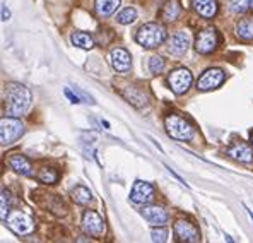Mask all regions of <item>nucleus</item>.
I'll list each match as a JSON object with an SVG mask.
<instances>
[{
	"label": "nucleus",
	"instance_id": "obj_4",
	"mask_svg": "<svg viewBox=\"0 0 253 243\" xmlns=\"http://www.w3.org/2000/svg\"><path fill=\"white\" fill-rule=\"evenodd\" d=\"M24 134V125L17 117H3L0 120V142L2 146H10Z\"/></svg>",
	"mask_w": 253,
	"mask_h": 243
},
{
	"label": "nucleus",
	"instance_id": "obj_23",
	"mask_svg": "<svg viewBox=\"0 0 253 243\" xmlns=\"http://www.w3.org/2000/svg\"><path fill=\"white\" fill-rule=\"evenodd\" d=\"M236 35L245 41H252L253 40V19H243L238 22Z\"/></svg>",
	"mask_w": 253,
	"mask_h": 243
},
{
	"label": "nucleus",
	"instance_id": "obj_7",
	"mask_svg": "<svg viewBox=\"0 0 253 243\" xmlns=\"http://www.w3.org/2000/svg\"><path fill=\"white\" fill-rule=\"evenodd\" d=\"M219 45V35L217 31H215L214 28H207L204 29V31L199 33V36H197V41H195V50L199 51V53H212V51L217 48Z\"/></svg>",
	"mask_w": 253,
	"mask_h": 243
},
{
	"label": "nucleus",
	"instance_id": "obj_2",
	"mask_svg": "<svg viewBox=\"0 0 253 243\" xmlns=\"http://www.w3.org/2000/svg\"><path fill=\"white\" fill-rule=\"evenodd\" d=\"M166 40V28L159 22H147L140 26L135 35V41L144 48H158Z\"/></svg>",
	"mask_w": 253,
	"mask_h": 243
},
{
	"label": "nucleus",
	"instance_id": "obj_16",
	"mask_svg": "<svg viewBox=\"0 0 253 243\" xmlns=\"http://www.w3.org/2000/svg\"><path fill=\"white\" fill-rule=\"evenodd\" d=\"M192 5L206 19H212L217 14V2L215 0H192Z\"/></svg>",
	"mask_w": 253,
	"mask_h": 243
},
{
	"label": "nucleus",
	"instance_id": "obj_18",
	"mask_svg": "<svg viewBox=\"0 0 253 243\" xmlns=\"http://www.w3.org/2000/svg\"><path fill=\"white\" fill-rule=\"evenodd\" d=\"M120 7V0H96L94 9L98 12V16L108 17Z\"/></svg>",
	"mask_w": 253,
	"mask_h": 243
},
{
	"label": "nucleus",
	"instance_id": "obj_9",
	"mask_svg": "<svg viewBox=\"0 0 253 243\" xmlns=\"http://www.w3.org/2000/svg\"><path fill=\"white\" fill-rule=\"evenodd\" d=\"M224 81V72L221 69H207L197 81V89L199 91H212L219 88Z\"/></svg>",
	"mask_w": 253,
	"mask_h": 243
},
{
	"label": "nucleus",
	"instance_id": "obj_31",
	"mask_svg": "<svg viewBox=\"0 0 253 243\" xmlns=\"http://www.w3.org/2000/svg\"><path fill=\"white\" fill-rule=\"evenodd\" d=\"M74 91H76L77 95L81 96V99H84L85 103H91V104H94V99H92L91 96H87V95H85V93L83 91V89H79V88H74Z\"/></svg>",
	"mask_w": 253,
	"mask_h": 243
},
{
	"label": "nucleus",
	"instance_id": "obj_26",
	"mask_svg": "<svg viewBox=\"0 0 253 243\" xmlns=\"http://www.w3.org/2000/svg\"><path fill=\"white\" fill-rule=\"evenodd\" d=\"M229 9L234 14H245L250 9V0H229Z\"/></svg>",
	"mask_w": 253,
	"mask_h": 243
},
{
	"label": "nucleus",
	"instance_id": "obj_32",
	"mask_svg": "<svg viewBox=\"0 0 253 243\" xmlns=\"http://www.w3.org/2000/svg\"><path fill=\"white\" fill-rule=\"evenodd\" d=\"M9 19H10V10H9V7H7L5 3H2V21L7 22Z\"/></svg>",
	"mask_w": 253,
	"mask_h": 243
},
{
	"label": "nucleus",
	"instance_id": "obj_30",
	"mask_svg": "<svg viewBox=\"0 0 253 243\" xmlns=\"http://www.w3.org/2000/svg\"><path fill=\"white\" fill-rule=\"evenodd\" d=\"M65 96H67V98H69V99H70V103H76V104H79L81 101H83V99H81V96H79V95H77V93H76V95H74V93H72V91H70V89H69V88H67V89H65Z\"/></svg>",
	"mask_w": 253,
	"mask_h": 243
},
{
	"label": "nucleus",
	"instance_id": "obj_6",
	"mask_svg": "<svg viewBox=\"0 0 253 243\" xmlns=\"http://www.w3.org/2000/svg\"><path fill=\"white\" fill-rule=\"evenodd\" d=\"M192 72L188 69H185V67H178L168 76L169 89L174 95H185L190 89V86H192Z\"/></svg>",
	"mask_w": 253,
	"mask_h": 243
},
{
	"label": "nucleus",
	"instance_id": "obj_21",
	"mask_svg": "<svg viewBox=\"0 0 253 243\" xmlns=\"http://www.w3.org/2000/svg\"><path fill=\"white\" fill-rule=\"evenodd\" d=\"M180 12H181L180 3H178L176 0H168V2L165 3V7H163L161 16H163V19H165V21L171 22V21L178 19V16H180Z\"/></svg>",
	"mask_w": 253,
	"mask_h": 243
},
{
	"label": "nucleus",
	"instance_id": "obj_8",
	"mask_svg": "<svg viewBox=\"0 0 253 243\" xmlns=\"http://www.w3.org/2000/svg\"><path fill=\"white\" fill-rule=\"evenodd\" d=\"M83 230L87 235H91V237L99 238L105 235L106 226H105L103 218L96 211H85L83 216Z\"/></svg>",
	"mask_w": 253,
	"mask_h": 243
},
{
	"label": "nucleus",
	"instance_id": "obj_17",
	"mask_svg": "<svg viewBox=\"0 0 253 243\" xmlns=\"http://www.w3.org/2000/svg\"><path fill=\"white\" fill-rule=\"evenodd\" d=\"M9 164L10 168H12L16 173L19 175H24V177H29V175H33V166L31 163L28 161V159L24 158V156L21 154H12L9 158Z\"/></svg>",
	"mask_w": 253,
	"mask_h": 243
},
{
	"label": "nucleus",
	"instance_id": "obj_15",
	"mask_svg": "<svg viewBox=\"0 0 253 243\" xmlns=\"http://www.w3.org/2000/svg\"><path fill=\"white\" fill-rule=\"evenodd\" d=\"M228 154L231 156L233 159L241 163H252L253 161V149L245 142H236L231 147L228 149Z\"/></svg>",
	"mask_w": 253,
	"mask_h": 243
},
{
	"label": "nucleus",
	"instance_id": "obj_29",
	"mask_svg": "<svg viewBox=\"0 0 253 243\" xmlns=\"http://www.w3.org/2000/svg\"><path fill=\"white\" fill-rule=\"evenodd\" d=\"M151 238H152V242L165 243L166 240H168V230H166L165 226L152 228V230H151Z\"/></svg>",
	"mask_w": 253,
	"mask_h": 243
},
{
	"label": "nucleus",
	"instance_id": "obj_20",
	"mask_svg": "<svg viewBox=\"0 0 253 243\" xmlns=\"http://www.w3.org/2000/svg\"><path fill=\"white\" fill-rule=\"evenodd\" d=\"M122 95L125 96L126 99H128L132 104H135L137 108H140V106H144V104L147 103V98H146V95H142V93H139L135 88H132V86H128L126 89H122Z\"/></svg>",
	"mask_w": 253,
	"mask_h": 243
},
{
	"label": "nucleus",
	"instance_id": "obj_14",
	"mask_svg": "<svg viewBox=\"0 0 253 243\" xmlns=\"http://www.w3.org/2000/svg\"><path fill=\"white\" fill-rule=\"evenodd\" d=\"M142 216L146 221L151 224H158V226H163L166 221H168V211L161 205H146L142 209Z\"/></svg>",
	"mask_w": 253,
	"mask_h": 243
},
{
	"label": "nucleus",
	"instance_id": "obj_28",
	"mask_svg": "<svg viewBox=\"0 0 253 243\" xmlns=\"http://www.w3.org/2000/svg\"><path fill=\"white\" fill-rule=\"evenodd\" d=\"M149 70H151V74H161L165 70V60H163V57H158V55L151 57V60H149Z\"/></svg>",
	"mask_w": 253,
	"mask_h": 243
},
{
	"label": "nucleus",
	"instance_id": "obj_11",
	"mask_svg": "<svg viewBox=\"0 0 253 243\" xmlns=\"http://www.w3.org/2000/svg\"><path fill=\"white\" fill-rule=\"evenodd\" d=\"M110 63L117 72L125 74L132 67V58H130L128 51L124 50V48H113L110 53Z\"/></svg>",
	"mask_w": 253,
	"mask_h": 243
},
{
	"label": "nucleus",
	"instance_id": "obj_13",
	"mask_svg": "<svg viewBox=\"0 0 253 243\" xmlns=\"http://www.w3.org/2000/svg\"><path fill=\"white\" fill-rule=\"evenodd\" d=\"M190 41H192V38H190V35L187 31H178V33H174L173 36L169 38L168 41V48H169V51L173 55H185L187 53V50H188V47H190Z\"/></svg>",
	"mask_w": 253,
	"mask_h": 243
},
{
	"label": "nucleus",
	"instance_id": "obj_5",
	"mask_svg": "<svg viewBox=\"0 0 253 243\" xmlns=\"http://www.w3.org/2000/svg\"><path fill=\"white\" fill-rule=\"evenodd\" d=\"M3 223L16 235H29L35 231V221H33V218L21 211H10Z\"/></svg>",
	"mask_w": 253,
	"mask_h": 243
},
{
	"label": "nucleus",
	"instance_id": "obj_22",
	"mask_svg": "<svg viewBox=\"0 0 253 243\" xmlns=\"http://www.w3.org/2000/svg\"><path fill=\"white\" fill-rule=\"evenodd\" d=\"M72 199L76 200L77 204H81V205H87L92 200V194H91V190H89L87 187L77 185L76 189L72 190Z\"/></svg>",
	"mask_w": 253,
	"mask_h": 243
},
{
	"label": "nucleus",
	"instance_id": "obj_35",
	"mask_svg": "<svg viewBox=\"0 0 253 243\" xmlns=\"http://www.w3.org/2000/svg\"><path fill=\"white\" fill-rule=\"evenodd\" d=\"M252 142H253V134H252Z\"/></svg>",
	"mask_w": 253,
	"mask_h": 243
},
{
	"label": "nucleus",
	"instance_id": "obj_34",
	"mask_svg": "<svg viewBox=\"0 0 253 243\" xmlns=\"http://www.w3.org/2000/svg\"><path fill=\"white\" fill-rule=\"evenodd\" d=\"M250 7H252V9H253V0H250Z\"/></svg>",
	"mask_w": 253,
	"mask_h": 243
},
{
	"label": "nucleus",
	"instance_id": "obj_10",
	"mask_svg": "<svg viewBox=\"0 0 253 243\" xmlns=\"http://www.w3.org/2000/svg\"><path fill=\"white\" fill-rule=\"evenodd\" d=\"M154 199V187L149 182L137 180L130 192V200L135 204H149Z\"/></svg>",
	"mask_w": 253,
	"mask_h": 243
},
{
	"label": "nucleus",
	"instance_id": "obj_19",
	"mask_svg": "<svg viewBox=\"0 0 253 243\" xmlns=\"http://www.w3.org/2000/svg\"><path fill=\"white\" fill-rule=\"evenodd\" d=\"M70 41H72L74 47L77 48H83V50H91L94 47V40H92L91 35L87 33H83V31H76L72 36H70Z\"/></svg>",
	"mask_w": 253,
	"mask_h": 243
},
{
	"label": "nucleus",
	"instance_id": "obj_12",
	"mask_svg": "<svg viewBox=\"0 0 253 243\" xmlns=\"http://www.w3.org/2000/svg\"><path fill=\"white\" fill-rule=\"evenodd\" d=\"M174 235L180 242H199L200 240V235L199 230L193 226L190 221H185V219H180V221L174 223Z\"/></svg>",
	"mask_w": 253,
	"mask_h": 243
},
{
	"label": "nucleus",
	"instance_id": "obj_1",
	"mask_svg": "<svg viewBox=\"0 0 253 243\" xmlns=\"http://www.w3.org/2000/svg\"><path fill=\"white\" fill-rule=\"evenodd\" d=\"M33 95L19 82H9L3 89V113L9 117H21L31 106Z\"/></svg>",
	"mask_w": 253,
	"mask_h": 243
},
{
	"label": "nucleus",
	"instance_id": "obj_25",
	"mask_svg": "<svg viewBox=\"0 0 253 243\" xmlns=\"http://www.w3.org/2000/svg\"><path fill=\"white\" fill-rule=\"evenodd\" d=\"M9 212H10V194L3 189L2 190V205H0V218H2V221H5Z\"/></svg>",
	"mask_w": 253,
	"mask_h": 243
},
{
	"label": "nucleus",
	"instance_id": "obj_24",
	"mask_svg": "<svg viewBox=\"0 0 253 243\" xmlns=\"http://www.w3.org/2000/svg\"><path fill=\"white\" fill-rule=\"evenodd\" d=\"M135 19H137V10L132 9V7H126V9H124L117 16V21L120 22V24H124V26L125 24H132Z\"/></svg>",
	"mask_w": 253,
	"mask_h": 243
},
{
	"label": "nucleus",
	"instance_id": "obj_3",
	"mask_svg": "<svg viewBox=\"0 0 253 243\" xmlns=\"http://www.w3.org/2000/svg\"><path fill=\"white\" fill-rule=\"evenodd\" d=\"M166 125V132L171 139H176V141H190L193 137V129L192 125L181 118L180 115H168L165 120Z\"/></svg>",
	"mask_w": 253,
	"mask_h": 243
},
{
	"label": "nucleus",
	"instance_id": "obj_33",
	"mask_svg": "<svg viewBox=\"0 0 253 243\" xmlns=\"http://www.w3.org/2000/svg\"><path fill=\"white\" fill-rule=\"evenodd\" d=\"M168 171H169V173H171V175H173V177H174V178H176V180H180L181 183H185V185H187V182H185V180H183V178H181V177H180V175H176V173H174V171H173V170H171V168H169V166H168Z\"/></svg>",
	"mask_w": 253,
	"mask_h": 243
},
{
	"label": "nucleus",
	"instance_id": "obj_27",
	"mask_svg": "<svg viewBox=\"0 0 253 243\" xmlns=\"http://www.w3.org/2000/svg\"><path fill=\"white\" fill-rule=\"evenodd\" d=\"M38 178L43 183H55L58 180V173L55 170H51V168H43V170L40 171Z\"/></svg>",
	"mask_w": 253,
	"mask_h": 243
}]
</instances>
